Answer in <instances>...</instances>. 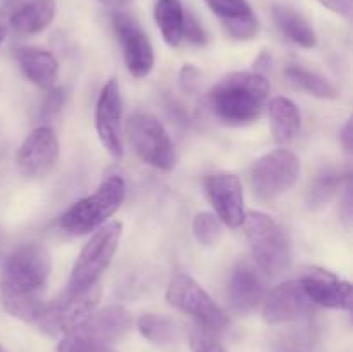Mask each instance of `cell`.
<instances>
[{
	"mask_svg": "<svg viewBox=\"0 0 353 352\" xmlns=\"http://www.w3.org/2000/svg\"><path fill=\"white\" fill-rule=\"evenodd\" d=\"M112 24L123 47L128 71L134 78H145L150 75L155 64V54L143 28L126 12L114 14Z\"/></svg>",
	"mask_w": 353,
	"mask_h": 352,
	"instance_id": "8fae6325",
	"label": "cell"
},
{
	"mask_svg": "<svg viewBox=\"0 0 353 352\" xmlns=\"http://www.w3.org/2000/svg\"><path fill=\"white\" fill-rule=\"evenodd\" d=\"M16 59L21 71L31 83L43 90L54 88L59 76V62L52 52L37 47L17 48Z\"/></svg>",
	"mask_w": 353,
	"mask_h": 352,
	"instance_id": "d6986e66",
	"label": "cell"
},
{
	"mask_svg": "<svg viewBox=\"0 0 353 352\" xmlns=\"http://www.w3.org/2000/svg\"><path fill=\"white\" fill-rule=\"evenodd\" d=\"M269 66H271V55H269L268 52H262V54L257 57V61H255V71L254 72L264 75V71L269 68Z\"/></svg>",
	"mask_w": 353,
	"mask_h": 352,
	"instance_id": "d590c367",
	"label": "cell"
},
{
	"mask_svg": "<svg viewBox=\"0 0 353 352\" xmlns=\"http://www.w3.org/2000/svg\"><path fill=\"white\" fill-rule=\"evenodd\" d=\"M340 140L343 144L345 150L352 152V145H353V126H352V119H348V123L345 124V128L341 130Z\"/></svg>",
	"mask_w": 353,
	"mask_h": 352,
	"instance_id": "e575fe53",
	"label": "cell"
},
{
	"mask_svg": "<svg viewBox=\"0 0 353 352\" xmlns=\"http://www.w3.org/2000/svg\"><path fill=\"white\" fill-rule=\"evenodd\" d=\"M183 38L193 45H205L207 43V33L199 23L192 12H185V24H183Z\"/></svg>",
	"mask_w": 353,
	"mask_h": 352,
	"instance_id": "f1b7e54d",
	"label": "cell"
},
{
	"mask_svg": "<svg viewBox=\"0 0 353 352\" xmlns=\"http://www.w3.org/2000/svg\"><path fill=\"white\" fill-rule=\"evenodd\" d=\"M128 135L141 161L161 171L174 168V145L157 117L148 113H137L128 123Z\"/></svg>",
	"mask_w": 353,
	"mask_h": 352,
	"instance_id": "30bf717a",
	"label": "cell"
},
{
	"mask_svg": "<svg viewBox=\"0 0 353 352\" xmlns=\"http://www.w3.org/2000/svg\"><path fill=\"white\" fill-rule=\"evenodd\" d=\"M65 102V92L62 88H50L41 106V119H52L55 114L61 113Z\"/></svg>",
	"mask_w": 353,
	"mask_h": 352,
	"instance_id": "f546056e",
	"label": "cell"
},
{
	"mask_svg": "<svg viewBox=\"0 0 353 352\" xmlns=\"http://www.w3.org/2000/svg\"><path fill=\"white\" fill-rule=\"evenodd\" d=\"M0 352H6V349H3L2 345H0Z\"/></svg>",
	"mask_w": 353,
	"mask_h": 352,
	"instance_id": "b9f144b4",
	"label": "cell"
},
{
	"mask_svg": "<svg viewBox=\"0 0 353 352\" xmlns=\"http://www.w3.org/2000/svg\"><path fill=\"white\" fill-rule=\"evenodd\" d=\"M276 352H310V337L307 333H292L278 344Z\"/></svg>",
	"mask_w": 353,
	"mask_h": 352,
	"instance_id": "4dcf8cb0",
	"label": "cell"
},
{
	"mask_svg": "<svg viewBox=\"0 0 353 352\" xmlns=\"http://www.w3.org/2000/svg\"><path fill=\"white\" fill-rule=\"evenodd\" d=\"M2 24H3V10L0 9V28H3Z\"/></svg>",
	"mask_w": 353,
	"mask_h": 352,
	"instance_id": "ab89813d",
	"label": "cell"
},
{
	"mask_svg": "<svg viewBox=\"0 0 353 352\" xmlns=\"http://www.w3.org/2000/svg\"><path fill=\"white\" fill-rule=\"evenodd\" d=\"M203 186L219 221L230 228L243 226L247 211L240 178L233 173H214L207 176Z\"/></svg>",
	"mask_w": 353,
	"mask_h": 352,
	"instance_id": "7c38bea8",
	"label": "cell"
},
{
	"mask_svg": "<svg viewBox=\"0 0 353 352\" xmlns=\"http://www.w3.org/2000/svg\"><path fill=\"white\" fill-rule=\"evenodd\" d=\"M341 216L347 226H350L352 223V186H347V192H345L343 204H341Z\"/></svg>",
	"mask_w": 353,
	"mask_h": 352,
	"instance_id": "836d02e7",
	"label": "cell"
},
{
	"mask_svg": "<svg viewBox=\"0 0 353 352\" xmlns=\"http://www.w3.org/2000/svg\"><path fill=\"white\" fill-rule=\"evenodd\" d=\"M3 244H6V237H3V233L0 231V254H2L3 251Z\"/></svg>",
	"mask_w": 353,
	"mask_h": 352,
	"instance_id": "74e56055",
	"label": "cell"
},
{
	"mask_svg": "<svg viewBox=\"0 0 353 352\" xmlns=\"http://www.w3.org/2000/svg\"><path fill=\"white\" fill-rule=\"evenodd\" d=\"M59 159V140L50 126H40L28 135L16 154L17 168L26 178L47 175Z\"/></svg>",
	"mask_w": 353,
	"mask_h": 352,
	"instance_id": "4fadbf2b",
	"label": "cell"
},
{
	"mask_svg": "<svg viewBox=\"0 0 353 352\" xmlns=\"http://www.w3.org/2000/svg\"><path fill=\"white\" fill-rule=\"evenodd\" d=\"M131 326L133 317L126 307L109 306L93 311L85 321L62 337L57 352H97L110 349V345L126 337Z\"/></svg>",
	"mask_w": 353,
	"mask_h": 352,
	"instance_id": "3957f363",
	"label": "cell"
},
{
	"mask_svg": "<svg viewBox=\"0 0 353 352\" xmlns=\"http://www.w3.org/2000/svg\"><path fill=\"white\" fill-rule=\"evenodd\" d=\"M269 81L259 72H231L210 88V113L228 126H245L261 116Z\"/></svg>",
	"mask_w": 353,
	"mask_h": 352,
	"instance_id": "7a4b0ae2",
	"label": "cell"
},
{
	"mask_svg": "<svg viewBox=\"0 0 353 352\" xmlns=\"http://www.w3.org/2000/svg\"><path fill=\"white\" fill-rule=\"evenodd\" d=\"M300 175L299 157L288 148H278L262 155L250 169V186L255 197L271 200L288 192Z\"/></svg>",
	"mask_w": 353,
	"mask_h": 352,
	"instance_id": "ba28073f",
	"label": "cell"
},
{
	"mask_svg": "<svg viewBox=\"0 0 353 352\" xmlns=\"http://www.w3.org/2000/svg\"><path fill=\"white\" fill-rule=\"evenodd\" d=\"M97 352H114V351H110V349H102V351H97Z\"/></svg>",
	"mask_w": 353,
	"mask_h": 352,
	"instance_id": "60d3db41",
	"label": "cell"
},
{
	"mask_svg": "<svg viewBox=\"0 0 353 352\" xmlns=\"http://www.w3.org/2000/svg\"><path fill=\"white\" fill-rule=\"evenodd\" d=\"M272 16L279 31L285 35L288 40L300 47L312 48L317 45V35L314 28L307 23L303 16H300L295 9L288 6H274L272 7Z\"/></svg>",
	"mask_w": 353,
	"mask_h": 352,
	"instance_id": "7402d4cb",
	"label": "cell"
},
{
	"mask_svg": "<svg viewBox=\"0 0 353 352\" xmlns=\"http://www.w3.org/2000/svg\"><path fill=\"white\" fill-rule=\"evenodd\" d=\"M264 299V283L248 262H240L233 269L228 285V300L231 309L236 313L254 311Z\"/></svg>",
	"mask_w": 353,
	"mask_h": 352,
	"instance_id": "ac0fdd59",
	"label": "cell"
},
{
	"mask_svg": "<svg viewBox=\"0 0 353 352\" xmlns=\"http://www.w3.org/2000/svg\"><path fill=\"white\" fill-rule=\"evenodd\" d=\"M50 275V255L38 244L17 247L6 259L0 276V299L7 314L33 323L40 314L45 285Z\"/></svg>",
	"mask_w": 353,
	"mask_h": 352,
	"instance_id": "6da1fadb",
	"label": "cell"
},
{
	"mask_svg": "<svg viewBox=\"0 0 353 352\" xmlns=\"http://www.w3.org/2000/svg\"><path fill=\"white\" fill-rule=\"evenodd\" d=\"M314 304L307 297L299 280H288L274 286L264 299V317L269 324L288 323L307 316L314 311Z\"/></svg>",
	"mask_w": 353,
	"mask_h": 352,
	"instance_id": "9a60e30c",
	"label": "cell"
},
{
	"mask_svg": "<svg viewBox=\"0 0 353 352\" xmlns=\"http://www.w3.org/2000/svg\"><path fill=\"white\" fill-rule=\"evenodd\" d=\"M97 2H100L105 7H110V9H121V7L130 6L133 0H97Z\"/></svg>",
	"mask_w": 353,
	"mask_h": 352,
	"instance_id": "8d00e7d4",
	"label": "cell"
},
{
	"mask_svg": "<svg viewBox=\"0 0 353 352\" xmlns=\"http://www.w3.org/2000/svg\"><path fill=\"white\" fill-rule=\"evenodd\" d=\"M221 223L219 217L212 213H199L193 219V235L196 242L205 247H212L221 238Z\"/></svg>",
	"mask_w": 353,
	"mask_h": 352,
	"instance_id": "4316f807",
	"label": "cell"
},
{
	"mask_svg": "<svg viewBox=\"0 0 353 352\" xmlns=\"http://www.w3.org/2000/svg\"><path fill=\"white\" fill-rule=\"evenodd\" d=\"M55 14V0H31L10 16V26L19 35H37L54 21Z\"/></svg>",
	"mask_w": 353,
	"mask_h": 352,
	"instance_id": "ffe728a7",
	"label": "cell"
},
{
	"mask_svg": "<svg viewBox=\"0 0 353 352\" xmlns=\"http://www.w3.org/2000/svg\"><path fill=\"white\" fill-rule=\"evenodd\" d=\"M285 76L296 90L307 92L317 99H336L338 88L324 76L309 71L300 66H290L285 69Z\"/></svg>",
	"mask_w": 353,
	"mask_h": 352,
	"instance_id": "d4e9b609",
	"label": "cell"
},
{
	"mask_svg": "<svg viewBox=\"0 0 353 352\" xmlns=\"http://www.w3.org/2000/svg\"><path fill=\"white\" fill-rule=\"evenodd\" d=\"M219 17L228 35L236 40H252L259 33V21L247 0H205Z\"/></svg>",
	"mask_w": 353,
	"mask_h": 352,
	"instance_id": "e0dca14e",
	"label": "cell"
},
{
	"mask_svg": "<svg viewBox=\"0 0 353 352\" xmlns=\"http://www.w3.org/2000/svg\"><path fill=\"white\" fill-rule=\"evenodd\" d=\"M192 352H226L221 342L214 337V331L200 326L192 337Z\"/></svg>",
	"mask_w": 353,
	"mask_h": 352,
	"instance_id": "83f0119b",
	"label": "cell"
},
{
	"mask_svg": "<svg viewBox=\"0 0 353 352\" xmlns=\"http://www.w3.org/2000/svg\"><path fill=\"white\" fill-rule=\"evenodd\" d=\"M200 71L192 64H186L179 72V86L185 93H193L199 90Z\"/></svg>",
	"mask_w": 353,
	"mask_h": 352,
	"instance_id": "1f68e13d",
	"label": "cell"
},
{
	"mask_svg": "<svg viewBox=\"0 0 353 352\" xmlns=\"http://www.w3.org/2000/svg\"><path fill=\"white\" fill-rule=\"evenodd\" d=\"M3 38H6V30H3V28H0V45H2Z\"/></svg>",
	"mask_w": 353,
	"mask_h": 352,
	"instance_id": "f35d334b",
	"label": "cell"
},
{
	"mask_svg": "<svg viewBox=\"0 0 353 352\" xmlns=\"http://www.w3.org/2000/svg\"><path fill=\"white\" fill-rule=\"evenodd\" d=\"M155 23L164 37L165 43L178 47L183 40L185 9L179 0H157L154 9Z\"/></svg>",
	"mask_w": 353,
	"mask_h": 352,
	"instance_id": "603a6c76",
	"label": "cell"
},
{
	"mask_svg": "<svg viewBox=\"0 0 353 352\" xmlns=\"http://www.w3.org/2000/svg\"><path fill=\"white\" fill-rule=\"evenodd\" d=\"M123 235V224L119 221H110L103 224L86 242L81 254L74 262L68 289L69 292H83L99 285L100 276L105 273L112 261Z\"/></svg>",
	"mask_w": 353,
	"mask_h": 352,
	"instance_id": "8992f818",
	"label": "cell"
},
{
	"mask_svg": "<svg viewBox=\"0 0 353 352\" xmlns=\"http://www.w3.org/2000/svg\"><path fill=\"white\" fill-rule=\"evenodd\" d=\"M121 117H123V102H121L119 86L114 79H110L105 83L97 100L95 128L105 150L117 159L123 157Z\"/></svg>",
	"mask_w": 353,
	"mask_h": 352,
	"instance_id": "5bb4252c",
	"label": "cell"
},
{
	"mask_svg": "<svg viewBox=\"0 0 353 352\" xmlns=\"http://www.w3.org/2000/svg\"><path fill=\"white\" fill-rule=\"evenodd\" d=\"M319 3H323L326 9H330L331 12L338 14L341 17H350L352 9H353V0H317Z\"/></svg>",
	"mask_w": 353,
	"mask_h": 352,
	"instance_id": "d6a6232c",
	"label": "cell"
},
{
	"mask_svg": "<svg viewBox=\"0 0 353 352\" xmlns=\"http://www.w3.org/2000/svg\"><path fill=\"white\" fill-rule=\"evenodd\" d=\"M126 182L121 176H109L100 183L92 195L72 204L61 216L62 230L74 237L88 235L103 226L112 214L117 213L126 199Z\"/></svg>",
	"mask_w": 353,
	"mask_h": 352,
	"instance_id": "277c9868",
	"label": "cell"
},
{
	"mask_svg": "<svg viewBox=\"0 0 353 352\" xmlns=\"http://www.w3.org/2000/svg\"><path fill=\"white\" fill-rule=\"evenodd\" d=\"M307 297L314 306L330 309H350L352 285L347 280L324 269H312L300 278Z\"/></svg>",
	"mask_w": 353,
	"mask_h": 352,
	"instance_id": "2e32d148",
	"label": "cell"
},
{
	"mask_svg": "<svg viewBox=\"0 0 353 352\" xmlns=\"http://www.w3.org/2000/svg\"><path fill=\"white\" fill-rule=\"evenodd\" d=\"M138 331L147 338L148 342L155 345H171L178 340L179 328L174 320L168 316H159V314H143L137 321Z\"/></svg>",
	"mask_w": 353,
	"mask_h": 352,
	"instance_id": "484cf974",
	"label": "cell"
},
{
	"mask_svg": "<svg viewBox=\"0 0 353 352\" xmlns=\"http://www.w3.org/2000/svg\"><path fill=\"white\" fill-rule=\"evenodd\" d=\"M269 117H271V130L278 144L286 145L295 140L300 131L302 117L299 107L286 97H274L269 102Z\"/></svg>",
	"mask_w": 353,
	"mask_h": 352,
	"instance_id": "44dd1931",
	"label": "cell"
},
{
	"mask_svg": "<svg viewBox=\"0 0 353 352\" xmlns=\"http://www.w3.org/2000/svg\"><path fill=\"white\" fill-rule=\"evenodd\" d=\"M100 295L102 289L99 285L83 292L64 290L61 297L41 307L33 324L47 335H65L95 311Z\"/></svg>",
	"mask_w": 353,
	"mask_h": 352,
	"instance_id": "52a82bcc",
	"label": "cell"
},
{
	"mask_svg": "<svg viewBox=\"0 0 353 352\" xmlns=\"http://www.w3.org/2000/svg\"><path fill=\"white\" fill-rule=\"evenodd\" d=\"M243 224L259 269L272 278L288 271L293 251L283 228L271 216L259 211L247 213Z\"/></svg>",
	"mask_w": 353,
	"mask_h": 352,
	"instance_id": "5b68a950",
	"label": "cell"
},
{
	"mask_svg": "<svg viewBox=\"0 0 353 352\" xmlns=\"http://www.w3.org/2000/svg\"><path fill=\"white\" fill-rule=\"evenodd\" d=\"M343 183V173L338 166L327 164L317 171L307 192V204L310 209H321L331 202Z\"/></svg>",
	"mask_w": 353,
	"mask_h": 352,
	"instance_id": "cb8c5ba5",
	"label": "cell"
},
{
	"mask_svg": "<svg viewBox=\"0 0 353 352\" xmlns=\"http://www.w3.org/2000/svg\"><path fill=\"white\" fill-rule=\"evenodd\" d=\"M165 299L176 309L190 314L196 323L212 331L223 330L228 324V316L212 297L188 275H176L169 282Z\"/></svg>",
	"mask_w": 353,
	"mask_h": 352,
	"instance_id": "9c48e42d",
	"label": "cell"
}]
</instances>
